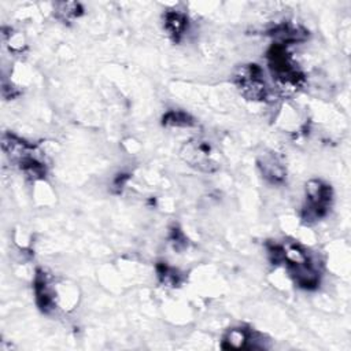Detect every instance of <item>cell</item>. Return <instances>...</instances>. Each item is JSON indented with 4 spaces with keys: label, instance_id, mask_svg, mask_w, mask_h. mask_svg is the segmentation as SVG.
Wrapping results in <instances>:
<instances>
[{
    "label": "cell",
    "instance_id": "6",
    "mask_svg": "<svg viewBox=\"0 0 351 351\" xmlns=\"http://www.w3.org/2000/svg\"><path fill=\"white\" fill-rule=\"evenodd\" d=\"M263 340V335L250 328H232L229 329L221 343L223 350H262L267 348Z\"/></svg>",
    "mask_w": 351,
    "mask_h": 351
},
{
    "label": "cell",
    "instance_id": "5",
    "mask_svg": "<svg viewBox=\"0 0 351 351\" xmlns=\"http://www.w3.org/2000/svg\"><path fill=\"white\" fill-rule=\"evenodd\" d=\"M180 156L188 166L203 173H214L219 169L217 152L207 140L192 138L185 141L180 149Z\"/></svg>",
    "mask_w": 351,
    "mask_h": 351
},
{
    "label": "cell",
    "instance_id": "10",
    "mask_svg": "<svg viewBox=\"0 0 351 351\" xmlns=\"http://www.w3.org/2000/svg\"><path fill=\"white\" fill-rule=\"evenodd\" d=\"M188 16L181 11L170 10L163 14V27L174 43L181 41L188 30Z\"/></svg>",
    "mask_w": 351,
    "mask_h": 351
},
{
    "label": "cell",
    "instance_id": "15",
    "mask_svg": "<svg viewBox=\"0 0 351 351\" xmlns=\"http://www.w3.org/2000/svg\"><path fill=\"white\" fill-rule=\"evenodd\" d=\"M128 181H129V174L121 173V174H118V176L115 177V180H114V182H112V188L119 192V191L123 189V186L126 185Z\"/></svg>",
    "mask_w": 351,
    "mask_h": 351
},
{
    "label": "cell",
    "instance_id": "3",
    "mask_svg": "<svg viewBox=\"0 0 351 351\" xmlns=\"http://www.w3.org/2000/svg\"><path fill=\"white\" fill-rule=\"evenodd\" d=\"M333 202V189L322 180L313 178L306 182L304 202L302 206L300 218L303 223H314L325 218Z\"/></svg>",
    "mask_w": 351,
    "mask_h": 351
},
{
    "label": "cell",
    "instance_id": "4",
    "mask_svg": "<svg viewBox=\"0 0 351 351\" xmlns=\"http://www.w3.org/2000/svg\"><path fill=\"white\" fill-rule=\"evenodd\" d=\"M233 84L247 100L265 101L270 96V88L265 78L262 67L256 63L239 66L233 73Z\"/></svg>",
    "mask_w": 351,
    "mask_h": 351
},
{
    "label": "cell",
    "instance_id": "7",
    "mask_svg": "<svg viewBox=\"0 0 351 351\" xmlns=\"http://www.w3.org/2000/svg\"><path fill=\"white\" fill-rule=\"evenodd\" d=\"M36 304L44 314H49L56 308V292L51 282V277L43 270L37 269L33 280Z\"/></svg>",
    "mask_w": 351,
    "mask_h": 351
},
{
    "label": "cell",
    "instance_id": "14",
    "mask_svg": "<svg viewBox=\"0 0 351 351\" xmlns=\"http://www.w3.org/2000/svg\"><path fill=\"white\" fill-rule=\"evenodd\" d=\"M169 241L176 251H182L188 247V239L178 226H173L169 234Z\"/></svg>",
    "mask_w": 351,
    "mask_h": 351
},
{
    "label": "cell",
    "instance_id": "11",
    "mask_svg": "<svg viewBox=\"0 0 351 351\" xmlns=\"http://www.w3.org/2000/svg\"><path fill=\"white\" fill-rule=\"evenodd\" d=\"M53 14L63 23H69L78 19L84 14V7L77 1H62L55 4Z\"/></svg>",
    "mask_w": 351,
    "mask_h": 351
},
{
    "label": "cell",
    "instance_id": "9",
    "mask_svg": "<svg viewBox=\"0 0 351 351\" xmlns=\"http://www.w3.org/2000/svg\"><path fill=\"white\" fill-rule=\"evenodd\" d=\"M269 34L274 38L276 44H281V45H291V44H296L300 41H304L308 36V32L306 29H303L299 25H293L291 22H282L276 25Z\"/></svg>",
    "mask_w": 351,
    "mask_h": 351
},
{
    "label": "cell",
    "instance_id": "1",
    "mask_svg": "<svg viewBox=\"0 0 351 351\" xmlns=\"http://www.w3.org/2000/svg\"><path fill=\"white\" fill-rule=\"evenodd\" d=\"M1 147L8 159L18 166L27 178L33 181L45 178L47 165L43 152L36 145H32L12 133H4L1 137Z\"/></svg>",
    "mask_w": 351,
    "mask_h": 351
},
{
    "label": "cell",
    "instance_id": "8",
    "mask_svg": "<svg viewBox=\"0 0 351 351\" xmlns=\"http://www.w3.org/2000/svg\"><path fill=\"white\" fill-rule=\"evenodd\" d=\"M258 167L265 181L271 185H282L287 181V167L273 151L265 152L258 158Z\"/></svg>",
    "mask_w": 351,
    "mask_h": 351
},
{
    "label": "cell",
    "instance_id": "2",
    "mask_svg": "<svg viewBox=\"0 0 351 351\" xmlns=\"http://www.w3.org/2000/svg\"><path fill=\"white\" fill-rule=\"evenodd\" d=\"M267 67L271 80L281 93H293L304 84V74L293 62L288 47L273 43L267 51Z\"/></svg>",
    "mask_w": 351,
    "mask_h": 351
},
{
    "label": "cell",
    "instance_id": "12",
    "mask_svg": "<svg viewBox=\"0 0 351 351\" xmlns=\"http://www.w3.org/2000/svg\"><path fill=\"white\" fill-rule=\"evenodd\" d=\"M162 125L167 128H189L195 125V119L186 111L170 110L162 117Z\"/></svg>",
    "mask_w": 351,
    "mask_h": 351
},
{
    "label": "cell",
    "instance_id": "13",
    "mask_svg": "<svg viewBox=\"0 0 351 351\" xmlns=\"http://www.w3.org/2000/svg\"><path fill=\"white\" fill-rule=\"evenodd\" d=\"M156 274H158L160 284H163L166 287H171V288L180 287L184 280L182 273H180L177 269H174L163 262H159L156 265Z\"/></svg>",
    "mask_w": 351,
    "mask_h": 351
}]
</instances>
